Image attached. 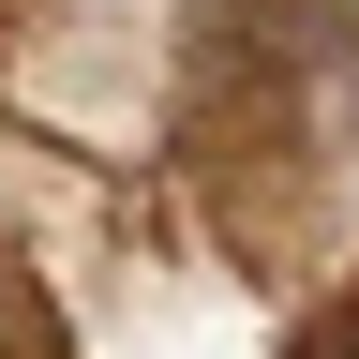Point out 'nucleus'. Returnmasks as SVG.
<instances>
[{
    "label": "nucleus",
    "instance_id": "nucleus-1",
    "mask_svg": "<svg viewBox=\"0 0 359 359\" xmlns=\"http://www.w3.org/2000/svg\"><path fill=\"white\" fill-rule=\"evenodd\" d=\"M285 359H359V269H344V285L299 314V344H285Z\"/></svg>",
    "mask_w": 359,
    "mask_h": 359
},
{
    "label": "nucleus",
    "instance_id": "nucleus-2",
    "mask_svg": "<svg viewBox=\"0 0 359 359\" xmlns=\"http://www.w3.org/2000/svg\"><path fill=\"white\" fill-rule=\"evenodd\" d=\"M330 120H344V150H359V60H344V75H330Z\"/></svg>",
    "mask_w": 359,
    "mask_h": 359
}]
</instances>
